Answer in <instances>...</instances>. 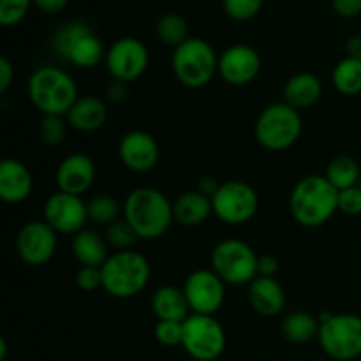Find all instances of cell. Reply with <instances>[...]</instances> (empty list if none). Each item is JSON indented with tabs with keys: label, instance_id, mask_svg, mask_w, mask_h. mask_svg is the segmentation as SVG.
<instances>
[{
	"label": "cell",
	"instance_id": "obj_1",
	"mask_svg": "<svg viewBox=\"0 0 361 361\" xmlns=\"http://www.w3.org/2000/svg\"><path fill=\"white\" fill-rule=\"evenodd\" d=\"M123 219L133 226L140 240H157L175 222L173 203L154 187H137L123 201Z\"/></svg>",
	"mask_w": 361,
	"mask_h": 361
},
{
	"label": "cell",
	"instance_id": "obj_2",
	"mask_svg": "<svg viewBox=\"0 0 361 361\" xmlns=\"http://www.w3.org/2000/svg\"><path fill=\"white\" fill-rule=\"evenodd\" d=\"M289 210L303 228H321L338 212V190L324 175H309L293 187Z\"/></svg>",
	"mask_w": 361,
	"mask_h": 361
},
{
	"label": "cell",
	"instance_id": "obj_3",
	"mask_svg": "<svg viewBox=\"0 0 361 361\" xmlns=\"http://www.w3.org/2000/svg\"><path fill=\"white\" fill-rule=\"evenodd\" d=\"M27 90L42 116H66L80 97L74 78L55 66L37 67L28 78Z\"/></svg>",
	"mask_w": 361,
	"mask_h": 361
},
{
	"label": "cell",
	"instance_id": "obj_4",
	"mask_svg": "<svg viewBox=\"0 0 361 361\" xmlns=\"http://www.w3.org/2000/svg\"><path fill=\"white\" fill-rule=\"evenodd\" d=\"M102 289L109 296L129 300L140 295L150 282L152 268L141 252L115 250L101 267Z\"/></svg>",
	"mask_w": 361,
	"mask_h": 361
},
{
	"label": "cell",
	"instance_id": "obj_5",
	"mask_svg": "<svg viewBox=\"0 0 361 361\" xmlns=\"http://www.w3.org/2000/svg\"><path fill=\"white\" fill-rule=\"evenodd\" d=\"M173 74L190 90L204 88L219 74V55L214 46L201 37H189L175 48L171 56Z\"/></svg>",
	"mask_w": 361,
	"mask_h": 361
},
{
	"label": "cell",
	"instance_id": "obj_6",
	"mask_svg": "<svg viewBox=\"0 0 361 361\" xmlns=\"http://www.w3.org/2000/svg\"><path fill=\"white\" fill-rule=\"evenodd\" d=\"M302 130V115L284 101L267 106L254 126L257 143L270 152H284L291 148L300 140Z\"/></svg>",
	"mask_w": 361,
	"mask_h": 361
},
{
	"label": "cell",
	"instance_id": "obj_7",
	"mask_svg": "<svg viewBox=\"0 0 361 361\" xmlns=\"http://www.w3.org/2000/svg\"><path fill=\"white\" fill-rule=\"evenodd\" d=\"M317 342L334 361L361 358V316L358 314H321Z\"/></svg>",
	"mask_w": 361,
	"mask_h": 361
},
{
	"label": "cell",
	"instance_id": "obj_8",
	"mask_svg": "<svg viewBox=\"0 0 361 361\" xmlns=\"http://www.w3.org/2000/svg\"><path fill=\"white\" fill-rule=\"evenodd\" d=\"M259 256L247 242L226 238L212 250V270L226 286H249L259 275Z\"/></svg>",
	"mask_w": 361,
	"mask_h": 361
},
{
	"label": "cell",
	"instance_id": "obj_9",
	"mask_svg": "<svg viewBox=\"0 0 361 361\" xmlns=\"http://www.w3.org/2000/svg\"><path fill=\"white\" fill-rule=\"evenodd\" d=\"M182 348L196 361H215L226 351V330L215 316L190 314L183 321Z\"/></svg>",
	"mask_w": 361,
	"mask_h": 361
},
{
	"label": "cell",
	"instance_id": "obj_10",
	"mask_svg": "<svg viewBox=\"0 0 361 361\" xmlns=\"http://www.w3.org/2000/svg\"><path fill=\"white\" fill-rule=\"evenodd\" d=\"M214 215L229 226H240L254 219L259 208V196L250 183L229 180L221 183L212 197Z\"/></svg>",
	"mask_w": 361,
	"mask_h": 361
},
{
	"label": "cell",
	"instance_id": "obj_11",
	"mask_svg": "<svg viewBox=\"0 0 361 361\" xmlns=\"http://www.w3.org/2000/svg\"><path fill=\"white\" fill-rule=\"evenodd\" d=\"M150 55L140 39L122 37L113 42L106 51L104 66L113 81L120 83H133L140 80L148 69Z\"/></svg>",
	"mask_w": 361,
	"mask_h": 361
},
{
	"label": "cell",
	"instance_id": "obj_12",
	"mask_svg": "<svg viewBox=\"0 0 361 361\" xmlns=\"http://www.w3.org/2000/svg\"><path fill=\"white\" fill-rule=\"evenodd\" d=\"M183 295L189 303L190 314L215 316L226 300V284L212 268L192 271L183 282Z\"/></svg>",
	"mask_w": 361,
	"mask_h": 361
},
{
	"label": "cell",
	"instance_id": "obj_13",
	"mask_svg": "<svg viewBox=\"0 0 361 361\" xmlns=\"http://www.w3.org/2000/svg\"><path fill=\"white\" fill-rule=\"evenodd\" d=\"M59 249V233L42 219L21 226L16 236V252L28 267H44Z\"/></svg>",
	"mask_w": 361,
	"mask_h": 361
},
{
	"label": "cell",
	"instance_id": "obj_14",
	"mask_svg": "<svg viewBox=\"0 0 361 361\" xmlns=\"http://www.w3.org/2000/svg\"><path fill=\"white\" fill-rule=\"evenodd\" d=\"M44 221L59 235H78L88 224V208L81 196L56 190L44 201Z\"/></svg>",
	"mask_w": 361,
	"mask_h": 361
},
{
	"label": "cell",
	"instance_id": "obj_15",
	"mask_svg": "<svg viewBox=\"0 0 361 361\" xmlns=\"http://www.w3.org/2000/svg\"><path fill=\"white\" fill-rule=\"evenodd\" d=\"M261 73V56L252 46L233 44L219 55V76L231 87L250 85Z\"/></svg>",
	"mask_w": 361,
	"mask_h": 361
},
{
	"label": "cell",
	"instance_id": "obj_16",
	"mask_svg": "<svg viewBox=\"0 0 361 361\" xmlns=\"http://www.w3.org/2000/svg\"><path fill=\"white\" fill-rule=\"evenodd\" d=\"M120 162L133 173H150L157 168L161 148L157 140L145 130H130L118 143Z\"/></svg>",
	"mask_w": 361,
	"mask_h": 361
},
{
	"label": "cell",
	"instance_id": "obj_17",
	"mask_svg": "<svg viewBox=\"0 0 361 361\" xmlns=\"http://www.w3.org/2000/svg\"><path fill=\"white\" fill-rule=\"evenodd\" d=\"M95 175H97V169H95L92 157L76 152V154H71L66 159H62V162L56 168L55 180L59 190H62V192L83 196L94 185Z\"/></svg>",
	"mask_w": 361,
	"mask_h": 361
},
{
	"label": "cell",
	"instance_id": "obj_18",
	"mask_svg": "<svg viewBox=\"0 0 361 361\" xmlns=\"http://www.w3.org/2000/svg\"><path fill=\"white\" fill-rule=\"evenodd\" d=\"M34 176L27 164L18 159H4L0 162V200L7 204H20L30 197Z\"/></svg>",
	"mask_w": 361,
	"mask_h": 361
},
{
	"label": "cell",
	"instance_id": "obj_19",
	"mask_svg": "<svg viewBox=\"0 0 361 361\" xmlns=\"http://www.w3.org/2000/svg\"><path fill=\"white\" fill-rule=\"evenodd\" d=\"M249 302L264 317L281 316L286 309V291L275 277L257 275L249 284Z\"/></svg>",
	"mask_w": 361,
	"mask_h": 361
},
{
	"label": "cell",
	"instance_id": "obj_20",
	"mask_svg": "<svg viewBox=\"0 0 361 361\" xmlns=\"http://www.w3.org/2000/svg\"><path fill=\"white\" fill-rule=\"evenodd\" d=\"M66 120L71 129L78 133H95L108 120V108L104 101L95 95H83L74 102V106L66 115Z\"/></svg>",
	"mask_w": 361,
	"mask_h": 361
},
{
	"label": "cell",
	"instance_id": "obj_21",
	"mask_svg": "<svg viewBox=\"0 0 361 361\" xmlns=\"http://www.w3.org/2000/svg\"><path fill=\"white\" fill-rule=\"evenodd\" d=\"M282 94H284V102H288L298 111L312 108L323 95V81L309 71L296 73L286 81Z\"/></svg>",
	"mask_w": 361,
	"mask_h": 361
},
{
	"label": "cell",
	"instance_id": "obj_22",
	"mask_svg": "<svg viewBox=\"0 0 361 361\" xmlns=\"http://www.w3.org/2000/svg\"><path fill=\"white\" fill-rule=\"evenodd\" d=\"M173 214H175V222L185 228H196L203 222L208 221L214 208H212V200L200 190H189L183 192L173 201Z\"/></svg>",
	"mask_w": 361,
	"mask_h": 361
},
{
	"label": "cell",
	"instance_id": "obj_23",
	"mask_svg": "<svg viewBox=\"0 0 361 361\" xmlns=\"http://www.w3.org/2000/svg\"><path fill=\"white\" fill-rule=\"evenodd\" d=\"M152 312L157 321H178L183 323L190 316L183 289L176 286H161L152 295Z\"/></svg>",
	"mask_w": 361,
	"mask_h": 361
},
{
	"label": "cell",
	"instance_id": "obj_24",
	"mask_svg": "<svg viewBox=\"0 0 361 361\" xmlns=\"http://www.w3.org/2000/svg\"><path fill=\"white\" fill-rule=\"evenodd\" d=\"M73 254L81 267L101 268L109 257V245L106 236L95 229L85 228L73 236Z\"/></svg>",
	"mask_w": 361,
	"mask_h": 361
},
{
	"label": "cell",
	"instance_id": "obj_25",
	"mask_svg": "<svg viewBox=\"0 0 361 361\" xmlns=\"http://www.w3.org/2000/svg\"><path fill=\"white\" fill-rule=\"evenodd\" d=\"M319 317L312 316L303 310L289 312L282 319V335L291 344H307L310 341H317L319 335Z\"/></svg>",
	"mask_w": 361,
	"mask_h": 361
},
{
	"label": "cell",
	"instance_id": "obj_26",
	"mask_svg": "<svg viewBox=\"0 0 361 361\" xmlns=\"http://www.w3.org/2000/svg\"><path fill=\"white\" fill-rule=\"evenodd\" d=\"M66 60H69L73 66L80 67V69H94L106 60V49L97 34L90 28L87 34L81 35L74 42V46L67 53Z\"/></svg>",
	"mask_w": 361,
	"mask_h": 361
},
{
	"label": "cell",
	"instance_id": "obj_27",
	"mask_svg": "<svg viewBox=\"0 0 361 361\" xmlns=\"http://www.w3.org/2000/svg\"><path fill=\"white\" fill-rule=\"evenodd\" d=\"M331 85L342 95L361 94V59L345 55L331 71Z\"/></svg>",
	"mask_w": 361,
	"mask_h": 361
},
{
	"label": "cell",
	"instance_id": "obj_28",
	"mask_svg": "<svg viewBox=\"0 0 361 361\" xmlns=\"http://www.w3.org/2000/svg\"><path fill=\"white\" fill-rule=\"evenodd\" d=\"M331 185L341 192V190L351 189L358 185L361 178V169L356 159L349 155H338L328 164L326 173H324Z\"/></svg>",
	"mask_w": 361,
	"mask_h": 361
},
{
	"label": "cell",
	"instance_id": "obj_29",
	"mask_svg": "<svg viewBox=\"0 0 361 361\" xmlns=\"http://www.w3.org/2000/svg\"><path fill=\"white\" fill-rule=\"evenodd\" d=\"M87 208L88 222L95 226H106L108 228L109 224L123 217V204H120L115 197L108 196V194L92 197L90 201H87Z\"/></svg>",
	"mask_w": 361,
	"mask_h": 361
},
{
	"label": "cell",
	"instance_id": "obj_30",
	"mask_svg": "<svg viewBox=\"0 0 361 361\" xmlns=\"http://www.w3.org/2000/svg\"><path fill=\"white\" fill-rule=\"evenodd\" d=\"M155 32H157V37L161 39L162 44L173 46V48H178L182 42L189 39L187 21L176 13H168L159 18L157 25H155Z\"/></svg>",
	"mask_w": 361,
	"mask_h": 361
},
{
	"label": "cell",
	"instance_id": "obj_31",
	"mask_svg": "<svg viewBox=\"0 0 361 361\" xmlns=\"http://www.w3.org/2000/svg\"><path fill=\"white\" fill-rule=\"evenodd\" d=\"M106 242L109 247H113L115 250H130L134 247V243L140 240V236L136 235V231L133 229V226L126 221V219H118L116 222L109 224L106 228Z\"/></svg>",
	"mask_w": 361,
	"mask_h": 361
},
{
	"label": "cell",
	"instance_id": "obj_32",
	"mask_svg": "<svg viewBox=\"0 0 361 361\" xmlns=\"http://www.w3.org/2000/svg\"><path fill=\"white\" fill-rule=\"evenodd\" d=\"M88 30H90V27H88L87 23H83V21H71V23L63 25V27L55 34V39H53L55 51L59 53L62 59H66L69 49L74 46V42H76L81 35L87 34Z\"/></svg>",
	"mask_w": 361,
	"mask_h": 361
},
{
	"label": "cell",
	"instance_id": "obj_33",
	"mask_svg": "<svg viewBox=\"0 0 361 361\" xmlns=\"http://www.w3.org/2000/svg\"><path fill=\"white\" fill-rule=\"evenodd\" d=\"M67 123L66 116H42L39 123V136L42 143L48 147H59L63 143L67 136Z\"/></svg>",
	"mask_w": 361,
	"mask_h": 361
},
{
	"label": "cell",
	"instance_id": "obj_34",
	"mask_svg": "<svg viewBox=\"0 0 361 361\" xmlns=\"http://www.w3.org/2000/svg\"><path fill=\"white\" fill-rule=\"evenodd\" d=\"M34 0H0V25L14 27L25 20Z\"/></svg>",
	"mask_w": 361,
	"mask_h": 361
},
{
	"label": "cell",
	"instance_id": "obj_35",
	"mask_svg": "<svg viewBox=\"0 0 361 361\" xmlns=\"http://www.w3.org/2000/svg\"><path fill=\"white\" fill-rule=\"evenodd\" d=\"M263 0H224V11L231 20L249 21L259 14Z\"/></svg>",
	"mask_w": 361,
	"mask_h": 361
},
{
	"label": "cell",
	"instance_id": "obj_36",
	"mask_svg": "<svg viewBox=\"0 0 361 361\" xmlns=\"http://www.w3.org/2000/svg\"><path fill=\"white\" fill-rule=\"evenodd\" d=\"M155 341L166 348H176L182 345L183 338V323L178 321H157L154 328Z\"/></svg>",
	"mask_w": 361,
	"mask_h": 361
},
{
	"label": "cell",
	"instance_id": "obj_37",
	"mask_svg": "<svg viewBox=\"0 0 361 361\" xmlns=\"http://www.w3.org/2000/svg\"><path fill=\"white\" fill-rule=\"evenodd\" d=\"M76 284L81 291H95L102 288V274L97 267H80L76 271Z\"/></svg>",
	"mask_w": 361,
	"mask_h": 361
},
{
	"label": "cell",
	"instance_id": "obj_38",
	"mask_svg": "<svg viewBox=\"0 0 361 361\" xmlns=\"http://www.w3.org/2000/svg\"><path fill=\"white\" fill-rule=\"evenodd\" d=\"M338 212L344 215L361 214V189L358 185L338 192Z\"/></svg>",
	"mask_w": 361,
	"mask_h": 361
},
{
	"label": "cell",
	"instance_id": "obj_39",
	"mask_svg": "<svg viewBox=\"0 0 361 361\" xmlns=\"http://www.w3.org/2000/svg\"><path fill=\"white\" fill-rule=\"evenodd\" d=\"M331 6L342 18H356L361 14V0H331Z\"/></svg>",
	"mask_w": 361,
	"mask_h": 361
},
{
	"label": "cell",
	"instance_id": "obj_40",
	"mask_svg": "<svg viewBox=\"0 0 361 361\" xmlns=\"http://www.w3.org/2000/svg\"><path fill=\"white\" fill-rule=\"evenodd\" d=\"M14 80V67L7 56L0 59V94H6Z\"/></svg>",
	"mask_w": 361,
	"mask_h": 361
},
{
	"label": "cell",
	"instance_id": "obj_41",
	"mask_svg": "<svg viewBox=\"0 0 361 361\" xmlns=\"http://www.w3.org/2000/svg\"><path fill=\"white\" fill-rule=\"evenodd\" d=\"M261 277H275L279 271V259L271 254L267 256H259V264H257Z\"/></svg>",
	"mask_w": 361,
	"mask_h": 361
},
{
	"label": "cell",
	"instance_id": "obj_42",
	"mask_svg": "<svg viewBox=\"0 0 361 361\" xmlns=\"http://www.w3.org/2000/svg\"><path fill=\"white\" fill-rule=\"evenodd\" d=\"M67 2H69V0H34L35 6L48 14H55V13H60V11H63L66 9Z\"/></svg>",
	"mask_w": 361,
	"mask_h": 361
},
{
	"label": "cell",
	"instance_id": "obj_43",
	"mask_svg": "<svg viewBox=\"0 0 361 361\" xmlns=\"http://www.w3.org/2000/svg\"><path fill=\"white\" fill-rule=\"evenodd\" d=\"M219 187H221V183H219L217 180L212 178V176H204V178L200 180L196 190H200L201 194H204V196H208L212 200V197H214V194L219 190Z\"/></svg>",
	"mask_w": 361,
	"mask_h": 361
},
{
	"label": "cell",
	"instance_id": "obj_44",
	"mask_svg": "<svg viewBox=\"0 0 361 361\" xmlns=\"http://www.w3.org/2000/svg\"><path fill=\"white\" fill-rule=\"evenodd\" d=\"M108 97L109 101L116 102V104L122 102L123 99L127 97V85L120 83V81H113V83L108 87Z\"/></svg>",
	"mask_w": 361,
	"mask_h": 361
},
{
	"label": "cell",
	"instance_id": "obj_45",
	"mask_svg": "<svg viewBox=\"0 0 361 361\" xmlns=\"http://www.w3.org/2000/svg\"><path fill=\"white\" fill-rule=\"evenodd\" d=\"M345 53L353 59H361V34L351 35L345 42Z\"/></svg>",
	"mask_w": 361,
	"mask_h": 361
},
{
	"label": "cell",
	"instance_id": "obj_46",
	"mask_svg": "<svg viewBox=\"0 0 361 361\" xmlns=\"http://www.w3.org/2000/svg\"><path fill=\"white\" fill-rule=\"evenodd\" d=\"M7 358V341L6 337H0V361H6Z\"/></svg>",
	"mask_w": 361,
	"mask_h": 361
},
{
	"label": "cell",
	"instance_id": "obj_47",
	"mask_svg": "<svg viewBox=\"0 0 361 361\" xmlns=\"http://www.w3.org/2000/svg\"><path fill=\"white\" fill-rule=\"evenodd\" d=\"M358 187L361 189V178H360V182H358Z\"/></svg>",
	"mask_w": 361,
	"mask_h": 361
}]
</instances>
